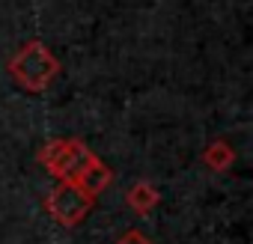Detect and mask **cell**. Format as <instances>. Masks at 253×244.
Listing matches in <instances>:
<instances>
[{"instance_id": "obj_4", "label": "cell", "mask_w": 253, "mask_h": 244, "mask_svg": "<svg viewBox=\"0 0 253 244\" xmlns=\"http://www.w3.org/2000/svg\"><path fill=\"white\" fill-rule=\"evenodd\" d=\"M125 203H128V208H131L134 214L146 217V214L161 203V194L155 191V185H152V182H137L134 188L125 191Z\"/></svg>"}, {"instance_id": "obj_6", "label": "cell", "mask_w": 253, "mask_h": 244, "mask_svg": "<svg viewBox=\"0 0 253 244\" xmlns=\"http://www.w3.org/2000/svg\"><path fill=\"white\" fill-rule=\"evenodd\" d=\"M116 244H152V241H149L140 229H128V232H122V235H119Z\"/></svg>"}, {"instance_id": "obj_2", "label": "cell", "mask_w": 253, "mask_h": 244, "mask_svg": "<svg viewBox=\"0 0 253 244\" xmlns=\"http://www.w3.org/2000/svg\"><path fill=\"white\" fill-rule=\"evenodd\" d=\"M39 161L42 167L54 176V179H63V182H75L81 185L84 176L92 170V164L98 161V155L81 143V140H48L42 149H39Z\"/></svg>"}, {"instance_id": "obj_3", "label": "cell", "mask_w": 253, "mask_h": 244, "mask_svg": "<svg viewBox=\"0 0 253 244\" xmlns=\"http://www.w3.org/2000/svg\"><path fill=\"white\" fill-rule=\"evenodd\" d=\"M92 205H95V197L92 194H86L81 185H75V182H63V179H57V185L48 191V197H45V211L60 223V226H78L89 211H92Z\"/></svg>"}, {"instance_id": "obj_5", "label": "cell", "mask_w": 253, "mask_h": 244, "mask_svg": "<svg viewBox=\"0 0 253 244\" xmlns=\"http://www.w3.org/2000/svg\"><path fill=\"white\" fill-rule=\"evenodd\" d=\"M203 164L211 167L214 173H226L232 164H235V149L226 143V140H214L203 149Z\"/></svg>"}, {"instance_id": "obj_1", "label": "cell", "mask_w": 253, "mask_h": 244, "mask_svg": "<svg viewBox=\"0 0 253 244\" xmlns=\"http://www.w3.org/2000/svg\"><path fill=\"white\" fill-rule=\"evenodd\" d=\"M9 75L24 86L27 92H42L51 86V81L60 75V60L51 54V48L39 39H30L21 45V51L9 60Z\"/></svg>"}]
</instances>
